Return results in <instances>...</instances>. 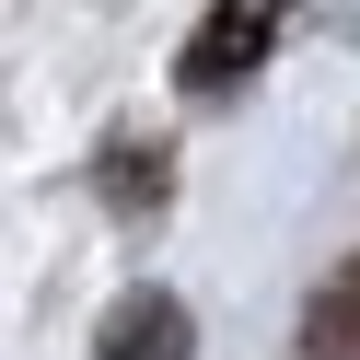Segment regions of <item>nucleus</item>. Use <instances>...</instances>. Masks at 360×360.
Wrapping results in <instances>:
<instances>
[{"mask_svg":"<svg viewBox=\"0 0 360 360\" xmlns=\"http://www.w3.org/2000/svg\"><path fill=\"white\" fill-rule=\"evenodd\" d=\"M302 360H360V256L302 302Z\"/></svg>","mask_w":360,"mask_h":360,"instance_id":"7ed1b4c3","label":"nucleus"},{"mask_svg":"<svg viewBox=\"0 0 360 360\" xmlns=\"http://www.w3.org/2000/svg\"><path fill=\"white\" fill-rule=\"evenodd\" d=\"M290 35V0H210L198 12V35L174 47V94H198V105H221V94H244V82L267 70V47Z\"/></svg>","mask_w":360,"mask_h":360,"instance_id":"f257e3e1","label":"nucleus"},{"mask_svg":"<svg viewBox=\"0 0 360 360\" xmlns=\"http://www.w3.org/2000/svg\"><path fill=\"white\" fill-rule=\"evenodd\" d=\"M163 174H174V163H163V140H151V151H140V140L105 151V198H117V210H163Z\"/></svg>","mask_w":360,"mask_h":360,"instance_id":"20e7f679","label":"nucleus"},{"mask_svg":"<svg viewBox=\"0 0 360 360\" xmlns=\"http://www.w3.org/2000/svg\"><path fill=\"white\" fill-rule=\"evenodd\" d=\"M94 360H198V314L174 302V290H128L94 326Z\"/></svg>","mask_w":360,"mask_h":360,"instance_id":"f03ea898","label":"nucleus"}]
</instances>
